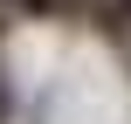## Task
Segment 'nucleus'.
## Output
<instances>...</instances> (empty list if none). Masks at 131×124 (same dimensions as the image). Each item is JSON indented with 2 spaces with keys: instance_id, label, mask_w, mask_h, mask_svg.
<instances>
[{
  "instance_id": "nucleus-1",
  "label": "nucleus",
  "mask_w": 131,
  "mask_h": 124,
  "mask_svg": "<svg viewBox=\"0 0 131 124\" xmlns=\"http://www.w3.org/2000/svg\"><path fill=\"white\" fill-rule=\"evenodd\" d=\"M14 117V90H7V76H0V124Z\"/></svg>"
}]
</instances>
